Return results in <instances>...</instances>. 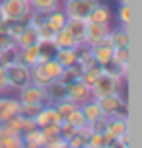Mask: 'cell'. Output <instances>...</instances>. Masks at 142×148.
<instances>
[{
  "label": "cell",
  "mask_w": 142,
  "mask_h": 148,
  "mask_svg": "<svg viewBox=\"0 0 142 148\" xmlns=\"http://www.w3.org/2000/svg\"><path fill=\"white\" fill-rule=\"evenodd\" d=\"M80 76H82V66L76 62V64H72V66H66L62 68V74H60V82H64V84H70V82L74 80H80Z\"/></svg>",
  "instance_id": "cell-29"
},
{
  "label": "cell",
  "mask_w": 142,
  "mask_h": 148,
  "mask_svg": "<svg viewBox=\"0 0 142 148\" xmlns=\"http://www.w3.org/2000/svg\"><path fill=\"white\" fill-rule=\"evenodd\" d=\"M96 101L105 117H111V115L127 117V101H125L123 94H111V96L97 97Z\"/></svg>",
  "instance_id": "cell-4"
},
{
  "label": "cell",
  "mask_w": 142,
  "mask_h": 148,
  "mask_svg": "<svg viewBox=\"0 0 142 148\" xmlns=\"http://www.w3.org/2000/svg\"><path fill=\"white\" fill-rule=\"evenodd\" d=\"M109 25H105V23H91L88 22L86 25V37H84V45H88V47H94L97 45L103 37L109 35Z\"/></svg>",
  "instance_id": "cell-10"
},
{
  "label": "cell",
  "mask_w": 142,
  "mask_h": 148,
  "mask_svg": "<svg viewBox=\"0 0 142 148\" xmlns=\"http://www.w3.org/2000/svg\"><path fill=\"white\" fill-rule=\"evenodd\" d=\"M0 148H23V138H22V134L0 133Z\"/></svg>",
  "instance_id": "cell-28"
},
{
  "label": "cell",
  "mask_w": 142,
  "mask_h": 148,
  "mask_svg": "<svg viewBox=\"0 0 142 148\" xmlns=\"http://www.w3.org/2000/svg\"><path fill=\"white\" fill-rule=\"evenodd\" d=\"M0 57H2V51H0Z\"/></svg>",
  "instance_id": "cell-46"
},
{
  "label": "cell",
  "mask_w": 142,
  "mask_h": 148,
  "mask_svg": "<svg viewBox=\"0 0 142 148\" xmlns=\"http://www.w3.org/2000/svg\"><path fill=\"white\" fill-rule=\"evenodd\" d=\"M86 25H88L86 20H72V18H66V23H64V27L70 31V35L76 39V43H78V45H84Z\"/></svg>",
  "instance_id": "cell-15"
},
{
  "label": "cell",
  "mask_w": 142,
  "mask_h": 148,
  "mask_svg": "<svg viewBox=\"0 0 142 148\" xmlns=\"http://www.w3.org/2000/svg\"><path fill=\"white\" fill-rule=\"evenodd\" d=\"M6 68V78H8V88L20 92L22 88H25L27 84H31V74L29 68L22 64V62H14V64H8Z\"/></svg>",
  "instance_id": "cell-3"
},
{
  "label": "cell",
  "mask_w": 142,
  "mask_h": 148,
  "mask_svg": "<svg viewBox=\"0 0 142 148\" xmlns=\"http://www.w3.org/2000/svg\"><path fill=\"white\" fill-rule=\"evenodd\" d=\"M18 62V47L12 45L8 49H2V57H0V64L2 66H8V64H14Z\"/></svg>",
  "instance_id": "cell-32"
},
{
  "label": "cell",
  "mask_w": 142,
  "mask_h": 148,
  "mask_svg": "<svg viewBox=\"0 0 142 148\" xmlns=\"http://www.w3.org/2000/svg\"><path fill=\"white\" fill-rule=\"evenodd\" d=\"M18 101L20 103H29V105H45L51 103L49 101V94L47 88L37 86V84H27L25 88L18 92Z\"/></svg>",
  "instance_id": "cell-6"
},
{
  "label": "cell",
  "mask_w": 142,
  "mask_h": 148,
  "mask_svg": "<svg viewBox=\"0 0 142 148\" xmlns=\"http://www.w3.org/2000/svg\"><path fill=\"white\" fill-rule=\"evenodd\" d=\"M23 142H33V144H37V146H45L47 142V136L45 133H43V129H39V127H33L31 131H25V133L22 134Z\"/></svg>",
  "instance_id": "cell-25"
},
{
  "label": "cell",
  "mask_w": 142,
  "mask_h": 148,
  "mask_svg": "<svg viewBox=\"0 0 142 148\" xmlns=\"http://www.w3.org/2000/svg\"><path fill=\"white\" fill-rule=\"evenodd\" d=\"M119 4H128V0H119Z\"/></svg>",
  "instance_id": "cell-42"
},
{
  "label": "cell",
  "mask_w": 142,
  "mask_h": 148,
  "mask_svg": "<svg viewBox=\"0 0 142 148\" xmlns=\"http://www.w3.org/2000/svg\"><path fill=\"white\" fill-rule=\"evenodd\" d=\"M88 127H90L91 133H103L105 127H107V117H105V115H101L99 119H96V121L88 123Z\"/></svg>",
  "instance_id": "cell-39"
},
{
  "label": "cell",
  "mask_w": 142,
  "mask_h": 148,
  "mask_svg": "<svg viewBox=\"0 0 142 148\" xmlns=\"http://www.w3.org/2000/svg\"><path fill=\"white\" fill-rule=\"evenodd\" d=\"M8 78H6V68L0 64V96H4L8 92Z\"/></svg>",
  "instance_id": "cell-40"
},
{
  "label": "cell",
  "mask_w": 142,
  "mask_h": 148,
  "mask_svg": "<svg viewBox=\"0 0 142 148\" xmlns=\"http://www.w3.org/2000/svg\"><path fill=\"white\" fill-rule=\"evenodd\" d=\"M53 59L57 60L62 68L72 66V64H76V60H78V51H76V47H62V49H57L55 51Z\"/></svg>",
  "instance_id": "cell-14"
},
{
  "label": "cell",
  "mask_w": 142,
  "mask_h": 148,
  "mask_svg": "<svg viewBox=\"0 0 142 148\" xmlns=\"http://www.w3.org/2000/svg\"><path fill=\"white\" fill-rule=\"evenodd\" d=\"M123 78H115L107 72L97 74L96 82L91 84V99H97V97H103V96H111V94H123Z\"/></svg>",
  "instance_id": "cell-1"
},
{
  "label": "cell",
  "mask_w": 142,
  "mask_h": 148,
  "mask_svg": "<svg viewBox=\"0 0 142 148\" xmlns=\"http://www.w3.org/2000/svg\"><path fill=\"white\" fill-rule=\"evenodd\" d=\"M55 105V107H57V111H59V115L62 119L66 117L68 113H70V111L74 109L76 107V103H72V101H68V99H62V101H57V103H53Z\"/></svg>",
  "instance_id": "cell-37"
},
{
  "label": "cell",
  "mask_w": 142,
  "mask_h": 148,
  "mask_svg": "<svg viewBox=\"0 0 142 148\" xmlns=\"http://www.w3.org/2000/svg\"><path fill=\"white\" fill-rule=\"evenodd\" d=\"M33 121H35V125H37L39 129H43V127H47V125H60L62 117L59 115V111H57V107L53 103H45L39 109L37 115L33 117Z\"/></svg>",
  "instance_id": "cell-9"
},
{
  "label": "cell",
  "mask_w": 142,
  "mask_h": 148,
  "mask_svg": "<svg viewBox=\"0 0 142 148\" xmlns=\"http://www.w3.org/2000/svg\"><path fill=\"white\" fill-rule=\"evenodd\" d=\"M80 109H82V113H84V117H86L88 123H91V121H96V119H99L101 115H103L96 99H90V101L82 103V105H80Z\"/></svg>",
  "instance_id": "cell-23"
},
{
  "label": "cell",
  "mask_w": 142,
  "mask_h": 148,
  "mask_svg": "<svg viewBox=\"0 0 142 148\" xmlns=\"http://www.w3.org/2000/svg\"><path fill=\"white\" fill-rule=\"evenodd\" d=\"M14 43H16L18 49H23V47H29V45L39 43L37 29H35L33 25H29V23H25V27H23V29L14 37Z\"/></svg>",
  "instance_id": "cell-13"
},
{
  "label": "cell",
  "mask_w": 142,
  "mask_h": 148,
  "mask_svg": "<svg viewBox=\"0 0 142 148\" xmlns=\"http://www.w3.org/2000/svg\"><path fill=\"white\" fill-rule=\"evenodd\" d=\"M64 23H66V14H64V10L62 8H57V10H53V12H49L45 18V25L49 27L51 31H57L62 29L64 27Z\"/></svg>",
  "instance_id": "cell-17"
},
{
  "label": "cell",
  "mask_w": 142,
  "mask_h": 148,
  "mask_svg": "<svg viewBox=\"0 0 142 148\" xmlns=\"http://www.w3.org/2000/svg\"><path fill=\"white\" fill-rule=\"evenodd\" d=\"M41 60V51H39V43L29 45V47H23L18 49V62L25 64L27 68H31L33 64H37Z\"/></svg>",
  "instance_id": "cell-12"
},
{
  "label": "cell",
  "mask_w": 142,
  "mask_h": 148,
  "mask_svg": "<svg viewBox=\"0 0 142 148\" xmlns=\"http://www.w3.org/2000/svg\"><path fill=\"white\" fill-rule=\"evenodd\" d=\"M47 94H49V101L51 103H57V101H62L66 99V84L60 80H55L47 86Z\"/></svg>",
  "instance_id": "cell-19"
},
{
  "label": "cell",
  "mask_w": 142,
  "mask_h": 148,
  "mask_svg": "<svg viewBox=\"0 0 142 148\" xmlns=\"http://www.w3.org/2000/svg\"><path fill=\"white\" fill-rule=\"evenodd\" d=\"M109 37H111L113 41V47H128V29L127 27H115V29H109Z\"/></svg>",
  "instance_id": "cell-22"
},
{
  "label": "cell",
  "mask_w": 142,
  "mask_h": 148,
  "mask_svg": "<svg viewBox=\"0 0 142 148\" xmlns=\"http://www.w3.org/2000/svg\"><path fill=\"white\" fill-rule=\"evenodd\" d=\"M31 10L35 12H43V14H49L53 10L62 6V0H29Z\"/></svg>",
  "instance_id": "cell-21"
},
{
  "label": "cell",
  "mask_w": 142,
  "mask_h": 148,
  "mask_svg": "<svg viewBox=\"0 0 142 148\" xmlns=\"http://www.w3.org/2000/svg\"><path fill=\"white\" fill-rule=\"evenodd\" d=\"M43 105H29V103H20V115H23V117H35L39 113V109H41Z\"/></svg>",
  "instance_id": "cell-38"
},
{
  "label": "cell",
  "mask_w": 142,
  "mask_h": 148,
  "mask_svg": "<svg viewBox=\"0 0 142 148\" xmlns=\"http://www.w3.org/2000/svg\"><path fill=\"white\" fill-rule=\"evenodd\" d=\"M90 148H105V138H103V133H90L88 136V142H86Z\"/></svg>",
  "instance_id": "cell-36"
},
{
  "label": "cell",
  "mask_w": 142,
  "mask_h": 148,
  "mask_svg": "<svg viewBox=\"0 0 142 148\" xmlns=\"http://www.w3.org/2000/svg\"><path fill=\"white\" fill-rule=\"evenodd\" d=\"M64 121H68L70 125H74L76 129H80V127L88 125V121H86V117H84V113H82V109H80V105H76L74 109H72V111L66 115V117H64Z\"/></svg>",
  "instance_id": "cell-30"
},
{
  "label": "cell",
  "mask_w": 142,
  "mask_h": 148,
  "mask_svg": "<svg viewBox=\"0 0 142 148\" xmlns=\"http://www.w3.org/2000/svg\"><path fill=\"white\" fill-rule=\"evenodd\" d=\"M113 60L128 66V47H113Z\"/></svg>",
  "instance_id": "cell-35"
},
{
  "label": "cell",
  "mask_w": 142,
  "mask_h": 148,
  "mask_svg": "<svg viewBox=\"0 0 142 148\" xmlns=\"http://www.w3.org/2000/svg\"><path fill=\"white\" fill-rule=\"evenodd\" d=\"M90 49H91V57H94V60H96L99 66L107 64V62L113 59V41H111L109 35L103 37L99 43L94 45V47H90Z\"/></svg>",
  "instance_id": "cell-8"
},
{
  "label": "cell",
  "mask_w": 142,
  "mask_h": 148,
  "mask_svg": "<svg viewBox=\"0 0 142 148\" xmlns=\"http://www.w3.org/2000/svg\"><path fill=\"white\" fill-rule=\"evenodd\" d=\"M66 99L76 103V105H82L86 101H90L91 99L90 86H86L82 80H74V82H70V84H66Z\"/></svg>",
  "instance_id": "cell-7"
},
{
  "label": "cell",
  "mask_w": 142,
  "mask_h": 148,
  "mask_svg": "<svg viewBox=\"0 0 142 148\" xmlns=\"http://www.w3.org/2000/svg\"><path fill=\"white\" fill-rule=\"evenodd\" d=\"M101 70L107 72V74H111V76H115V78H123V80H125V74H127L128 66H127V64H121V62H117V60L111 59L107 64L101 66Z\"/></svg>",
  "instance_id": "cell-27"
},
{
  "label": "cell",
  "mask_w": 142,
  "mask_h": 148,
  "mask_svg": "<svg viewBox=\"0 0 142 148\" xmlns=\"http://www.w3.org/2000/svg\"><path fill=\"white\" fill-rule=\"evenodd\" d=\"M78 148H90V146H88V144H84V146H78Z\"/></svg>",
  "instance_id": "cell-43"
},
{
  "label": "cell",
  "mask_w": 142,
  "mask_h": 148,
  "mask_svg": "<svg viewBox=\"0 0 142 148\" xmlns=\"http://www.w3.org/2000/svg\"><path fill=\"white\" fill-rule=\"evenodd\" d=\"M14 43V37H12V33L6 29V23L4 25H0V51L2 49H8V47H12Z\"/></svg>",
  "instance_id": "cell-33"
},
{
  "label": "cell",
  "mask_w": 142,
  "mask_h": 148,
  "mask_svg": "<svg viewBox=\"0 0 142 148\" xmlns=\"http://www.w3.org/2000/svg\"><path fill=\"white\" fill-rule=\"evenodd\" d=\"M0 129H2V121H0Z\"/></svg>",
  "instance_id": "cell-44"
},
{
  "label": "cell",
  "mask_w": 142,
  "mask_h": 148,
  "mask_svg": "<svg viewBox=\"0 0 142 148\" xmlns=\"http://www.w3.org/2000/svg\"><path fill=\"white\" fill-rule=\"evenodd\" d=\"M117 20H119V23L123 27H128V23H130V8H128V4H119Z\"/></svg>",
  "instance_id": "cell-34"
},
{
  "label": "cell",
  "mask_w": 142,
  "mask_h": 148,
  "mask_svg": "<svg viewBox=\"0 0 142 148\" xmlns=\"http://www.w3.org/2000/svg\"><path fill=\"white\" fill-rule=\"evenodd\" d=\"M62 2H70V0H62Z\"/></svg>",
  "instance_id": "cell-45"
},
{
  "label": "cell",
  "mask_w": 142,
  "mask_h": 148,
  "mask_svg": "<svg viewBox=\"0 0 142 148\" xmlns=\"http://www.w3.org/2000/svg\"><path fill=\"white\" fill-rule=\"evenodd\" d=\"M39 64H41V68L45 70V74L51 78L53 82L60 78V74H62V66H60V64L53 59V57H51V59H47V60H41Z\"/></svg>",
  "instance_id": "cell-24"
},
{
  "label": "cell",
  "mask_w": 142,
  "mask_h": 148,
  "mask_svg": "<svg viewBox=\"0 0 142 148\" xmlns=\"http://www.w3.org/2000/svg\"><path fill=\"white\" fill-rule=\"evenodd\" d=\"M88 22L91 23H105V25H109L111 23V10L105 6V4H96V8L90 12L88 16Z\"/></svg>",
  "instance_id": "cell-18"
},
{
  "label": "cell",
  "mask_w": 142,
  "mask_h": 148,
  "mask_svg": "<svg viewBox=\"0 0 142 148\" xmlns=\"http://www.w3.org/2000/svg\"><path fill=\"white\" fill-rule=\"evenodd\" d=\"M25 2H29V0H25Z\"/></svg>",
  "instance_id": "cell-47"
},
{
  "label": "cell",
  "mask_w": 142,
  "mask_h": 148,
  "mask_svg": "<svg viewBox=\"0 0 142 148\" xmlns=\"http://www.w3.org/2000/svg\"><path fill=\"white\" fill-rule=\"evenodd\" d=\"M99 72H101V66H99V64L82 68V76H80V80H82L86 86H90V88H91V84L96 82V78H97V74H99Z\"/></svg>",
  "instance_id": "cell-31"
},
{
  "label": "cell",
  "mask_w": 142,
  "mask_h": 148,
  "mask_svg": "<svg viewBox=\"0 0 142 148\" xmlns=\"http://www.w3.org/2000/svg\"><path fill=\"white\" fill-rule=\"evenodd\" d=\"M96 4H99V0H70V2H62V10L66 18L72 20H86L88 22V16L90 12L96 8Z\"/></svg>",
  "instance_id": "cell-5"
},
{
  "label": "cell",
  "mask_w": 142,
  "mask_h": 148,
  "mask_svg": "<svg viewBox=\"0 0 142 148\" xmlns=\"http://www.w3.org/2000/svg\"><path fill=\"white\" fill-rule=\"evenodd\" d=\"M0 8L6 22H27L31 14V6L25 0H0Z\"/></svg>",
  "instance_id": "cell-2"
},
{
  "label": "cell",
  "mask_w": 142,
  "mask_h": 148,
  "mask_svg": "<svg viewBox=\"0 0 142 148\" xmlns=\"http://www.w3.org/2000/svg\"><path fill=\"white\" fill-rule=\"evenodd\" d=\"M20 113V101L16 97H2L0 96V121L4 123L6 119L14 117Z\"/></svg>",
  "instance_id": "cell-16"
},
{
  "label": "cell",
  "mask_w": 142,
  "mask_h": 148,
  "mask_svg": "<svg viewBox=\"0 0 142 148\" xmlns=\"http://www.w3.org/2000/svg\"><path fill=\"white\" fill-rule=\"evenodd\" d=\"M6 23V18H4V12H2V8H0V25H4Z\"/></svg>",
  "instance_id": "cell-41"
},
{
  "label": "cell",
  "mask_w": 142,
  "mask_h": 148,
  "mask_svg": "<svg viewBox=\"0 0 142 148\" xmlns=\"http://www.w3.org/2000/svg\"><path fill=\"white\" fill-rule=\"evenodd\" d=\"M29 74H31V84H37V86H43V88H47L49 84H51V78L45 74V70L41 68V64H33V66L29 68Z\"/></svg>",
  "instance_id": "cell-26"
},
{
  "label": "cell",
  "mask_w": 142,
  "mask_h": 148,
  "mask_svg": "<svg viewBox=\"0 0 142 148\" xmlns=\"http://www.w3.org/2000/svg\"><path fill=\"white\" fill-rule=\"evenodd\" d=\"M53 43H55V47H57V49H62V47H78L76 39L70 35V31H68L66 27L59 29L55 35H53Z\"/></svg>",
  "instance_id": "cell-20"
},
{
  "label": "cell",
  "mask_w": 142,
  "mask_h": 148,
  "mask_svg": "<svg viewBox=\"0 0 142 148\" xmlns=\"http://www.w3.org/2000/svg\"><path fill=\"white\" fill-rule=\"evenodd\" d=\"M105 131L111 134L113 138H123L127 136V131H128V125H127V117H119V115H111L107 117V127Z\"/></svg>",
  "instance_id": "cell-11"
}]
</instances>
